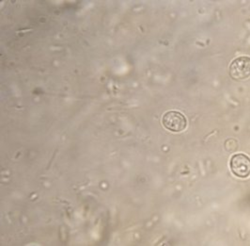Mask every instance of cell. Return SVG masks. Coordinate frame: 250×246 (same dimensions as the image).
I'll return each mask as SVG.
<instances>
[{
	"instance_id": "6da1fadb",
	"label": "cell",
	"mask_w": 250,
	"mask_h": 246,
	"mask_svg": "<svg viewBox=\"0 0 250 246\" xmlns=\"http://www.w3.org/2000/svg\"><path fill=\"white\" fill-rule=\"evenodd\" d=\"M163 125L169 131L181 132L187 128L188 120L186 116L177 111H169L163 115Z\"/></svg>"
},
{
	"instance_id": "7a4b0ae2",
	"label": "cell",
	"mask_w": 250,
	"mask_h": 246,
	"mask_svg": "<svg viewBox=\"0 0 250 246\" xmlns=\"http://www.w3.org/2000/svg\"><path fill=\"white\" fill-rule=\"evenodd\" d=\"M231 172L240 178H247L250 175V158L246 154L238 153L231 157L229 162Z\"/></svg>"
},
{
	"instance_id": "3957f363",
	"label": "cell",
	"mask_w": 250,
	"mask_h": 246,
	"mask_svg": "<svg viewBox=\"0 0 250 246\" xmlns=\"http://www.w3.org/2000/svg\"><path fill=\"white\" fill-rule=\"evenodd\" d=\"M229 74L233 79L244 80L250 76V57L241 56L229 65Z\"/></svg>"
}]
</instances>
